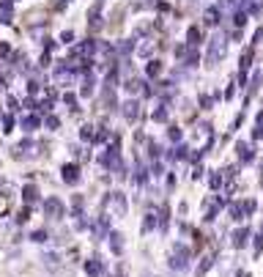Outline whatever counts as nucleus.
<instances>
[{"mask_svg":"<svg viewBox=\"0 0 263 277\" xmlns=\"http://www.w3.org/2000/svg\"><path fill=\"white\" fill-rule=\"evenodd\" d=\"M104 214L115 217V220L126 217V195L124 192H110L107 200H104Z\"/></svg>","mask_w":263,"mask_h":277,"instance_id":"obj_1","label":"nucleus"},{"mask_svg":"<svg viewBox=\"0 0 263 277\" xmlns=\"http://www.w3.org/2000/svg\"><path fill=\"white\" fill-rule=\"evenodd\" d=\"M170 266L178 269V272H184V269L189 266V250H186L184 244H175V250L170 255Z\"/></svg>","mask_w":263,"mask_h":277,"instance_id":"obj_2","label":"nucleus"},{"mask_svg":"<svg viewBox=\"0 0 263 277\" xmlns=\"http://www.w3.org/2000/svg\"><path fill=\"white\" fill-rule=\"evenodd\" d=\"M44 214L50 217V220H61L63 217V203L58 198H47L44 200Z\"/></svg>","mask_w":263,"mask_h":277,"instance_id":"obj_3","label":"nucleus"},{"mask_svg":"<svg viewBox=\"0 0 263 277\" xmlns=\"http://www.w3.org/2000/svg\"><path fill=\"white\" fill-rule=\"evenodd\" d=\"M63 181H66V184H80V168L77 165H63Z\"/></svg>","mask_w":263,"mask_h":277,"instance_id":"obj_4","label":"nucleus"},{"mask_svg":"<svg viewBox=\"0 0 263 277\" xmlns=\"http://www.w3.org/2000/svg\"><path fill=\"white\" fill-rule=\"evenodd\" d=\"M225 55V39L222 36H214L211 39V55H208V61H217V58Z\"/></svg>","mask_w":263,"mask_h":277,"instance_id":"obj_5","label":"nucleus"},{"mask_svg":"<svg viewBox=\"0 0 263 277\" xmlns=\"http://www.w3.org/2000/svg\"><path fill=\"white\" fill-rule=\"evenodd\" d=\"M85 272L91 274V277H99V274L104 272L102 261H99V258H91V261H85Z\"/></svg>","mask_w":263,"mask_h":277,"instance_id":"obj_6","label":"nucleus"},{"mask_svg":"<svg viewBox=\"0 0 263 277\" xmlns=\"http://www.w3.org/2000/svg\"><path fill=\"white\" fill-rule=\"evenodd\" d=\"M124 115H126V121H134L140 115V104L134 102V99H129V102L124 104Z\"/></svg>","mask_w":263,"mask_h":277,"instance_id":"obj_7","label":"nucleus"},{"mask_svg":"<svg viewBox=\"0 0 263 277\" xmlns=\"http://www.w3.org/2000/svg\"><path fill=\"white\" fill-rule=\"evenodd\" d=\"M247 239H249V231H247V228H238V231L233 233V247H244V244H247Z\"/></svg>","mask_w":263,"mask_h":277,"instance_id":"obj_8","label":"nucleus"},{"mask_svg":"<svg viewBox=\"0 0 263 277\" xmlns=\"http://www.w3.org/2000/svg\"><path fill=\"white\" fill-rule=\"evenodd\" d=\"M236 151H238V159H241V162H252V149H249V146L247 143H238L236 146Z\"/></svg>","mask_w":263,"mask_h":277,"instance_id":"obj_9","label":"nucleus"},{"mask_svg":"<svg viewBox=\"0 0 263 277\" xmlns=\"http://www.w3.org/2000/svg\"><path fill=\"white\" fill-rule=\"evenodd\" d=\"M121 239H124L121 233H110V247H113L115 255H121V252H124V241H121Z\"/></svg>","mask_w":263,"mask_h":277,"instance_id":"obj_10","label":"nucleus"},{"mask_svg":"<svg viewBox=\"0 0 263 277\" xmlns=\"http://www.w3.org/2000/svg\"><path fill=\"white\" fill-rule=\"evenodd\" d=\"M0 17L3 22H11V0H0Z\"/></svg>","mask_w":263,"mask_h":277,"instance_id":"obj_11","label":"nucleus"},{"mask_svg":"<svg viewBox=\"0 0 263 277\" xmlns=\"http://www.w3.org/2000/svg\"><path fill=\"white\" fill-rule=\"evenodd\" d=\"M22 198H25L28 203H33V200L39 198V190H36V187H33V184H28L25 190H22Z\"/></svg>","mask_w":263,"mask_h":277,"instance_id":"obj_12","label":"nucleus"},{"mask_svg":"<svg viewBox=\"0 0 263 277\" xmlns=\"http://www.w3.org/2000/svg\"><path fill=\"white\" fill-rule=\"evenodd\" d=\"M241 217H247L244 214V203H233L230 206V220H241Z\"/></svg>","mask_w":263,"mask_h":277,"instance_id":"obj_13","label":"nucleus"},{"mask_svg":"<svg viewBox=\"0 0 263 277\" xmlns=\"http://www.w3.org/2000/svg\"><path fill=\"white\" fill-rule=\"evenodd\" d=\"M156 222H162L159 217H156V211H148V214H145V225H143V228H145V231H151Z\"/></svg>","mask_w":263,"mask_h":277,"instance_id":"obj_14","label":"nucleus"},{"mask_svg":"<svg viewBox=\"0 0 263 277\" xmlns=\"http://www.w3.org/2000/svg\"><path fill=\"white\" fill-rule=\"evenodd\" d=\"M219 22V11L217 9H208L206 11V25H217Z\"/></svg>","mask_w":263,"mask_h":277,"instance_id":"obj_15","label":"nucleus"},{"mask_svg":"<svg viewBox=\"0 0 263 277\" xmlns=\"http://www.w3.org/2000/svg\"><path fill=\"white\" fill-rule=\"evenodd\" d=\"M211 263H214V258H211V255H206V258H203L200 269H197V277H203V274H206L208 269H211Z\"/></svg>","mask_w":263,"mask_h":277,"instance_id":"obj_16","label":"nucleus"},{"mask_svg":"<svg viewBox=\"0 0 263 277\" xmlns=\"http://www.w3.org/2000/svg\"><path fill=\"white\" fill-rule=\"evenodd\" d=\"M249 61H252V50H244V55H241V72H247V69H249Z\"/></svg>","mask_w":263,"mask_h":277,"instance_id":"obj_17","label":"nucleus"},{"mask_svg":"<svg viewBox=\"0 0 263 277\" xmlns=\"http://www.w3.org/2000/svg\"><path fill=\"white\" fill-rule=\"evenodd\" d=\"M186 39H189V44H197V41H200V31H197V28H189Z\"/></svg>","mask_w":263,"mask_h":277,"instance_id":"obj_18","label":"nucleus"},{"mask_svg":"<svg viewBox=\"0 0 263 277\" xmlns=\"http://www.w3.org/2000/svg\"><path fill=\"white\" fill-rule=\"evenodd\" d=\"M22 126H25L28 132H31V129H36V126H39V118H36V115H31V118H25V121H22Z\"/></svg>","mask_w":263,"mask_h":277,"instance_id":"obj_19","label":"nucleus"},{"mask_svg":"<svg viewBox=\"0 0 263 277\" xmlns=\"http://www.w3.org/2000/svg\"><path fill=\"white\" fill-rule=\"evenodd\" d=\"M255 209H258L255 200H244V214H255Z\"/></svg>","mask_w":263,"mask_h":277,"instance_id":"obj_20","label":"nucleus"},{"mask_svg":"<svg viewBox=\"0 0 263 277\" xmlns=\"http://www.w3.org/2000/svg\"><path fill=\"white\" fill-rule=\"evenodd\" d=\"M91 93H93V80L88 77V80L83 82V96H91Z\"/></svg>","mask_w":263,"mask_h":277,"instance_id":"obj_21","label":"nucleus"},{"mask_svg":"<svg viewBox=\"0 0 263 277\" xmlns=\"http://www.w3.org/2000/svg\"><path fill=\"white\" fill-rule=\"evenodd\" d=\"M159 72H162L159 61H151V63H148V74H151V77H154V74H159Z\"/></svg>","mask_w":263,"mask_h":277,"instance_id":"obj_22","label":"nucleus"},{"mask_svg":"<svg viewBox=\"0 0 263 277\" xmlns=\"http://www.w3.org/2000/svg\"><path fill=\"white\" fill-rule=\"evenodd\" d=\"M154 121H167V110H165V107H159V110L154 113Z\"/></svg>","mask_w":263,"mask_h":277,"instance_id":"obj_23","label":"nucleus"},{"mask_svg":"<svg viewBox=\"0 0 263 277\" xmlns=\"http://www.w3.org/2000/svg\"><path fill=\"white\" fill-rule=\"evenodd\" d=\"M260 252H263V233H260L258 239H255V258H258Z\"/></svg>","mask_w":263,"mask_h":277,"instance_id":"obj_24","label":"nucleus"},{"mask_svg":"<svg viewBox=\"0 0 263 277\" xmlns=\"http://www.w3.org/2000/svg\"><path fill=\"white\" fill-rule=\"evenodd\" d=\"M50 236H47V231H36L33 233V241H39V244H42V241H47Z\"/></svg>","mask_w":263,"mask_h":277,"instance_id":"obj_25","label":"nucleus"},{"mask_svg":"<svg viewBox=\"0 0 263 277\" xmlns=\"http://www.w3.org/2000/svg\"><path fill=\"white\" fill-rule=\"evenodd\" d=\"M28 217H31V209H20V214H17V220H20V222H28Z\"/></svg>","mask_w":263,"mask_h":277,"instance_id":"obj_26","label":"nucleus"},{"mask_svg":"<svg viewBox=\"0 0 263 277\" xmlns=\"http://www.w3.org/2000/svg\"><path fill=\"white\" fill-rule=\"evenodd\" d=\"M126 88H129V93H137L140 91V82L137 80H129V82H126Z\"/></svg>","mask_w":263,"mask_h":277,"instance_id":"obj_27","label":"nucleus"},{"mask_svg":"<svg viewBox=\"0 0 263 277\" xmlns=\"http://www.w3.org/2000/svg\"><path fill=\"white\" fill-rule=\"evenodd\" d=\"M3 132H11V126H14V121H11V115H3Z\"/></svg>","mask_w":263,"mask_h":277,"instance_id":"obj_28","label":"nucleus"},{"mask_svg":"<svg viewBox=\"0 0 263 277\" xmlns=\"http://www.w3.org/2000/svg\"><path fill=\"white\" fill-rule=\"evenodd\" d=\"M211 187H214V190H219V187H222V176H217V173L211 176Z\"/></svg>","mask_w":263,"mask_h":277,"instance_id":"obj_29","label":"nucleus"},{"mask_svg":"<svg viewBox=\"0 0 263 277\" xmlns=\"http://www.w3.org/2000/svg\"><path fill=\"white\" fill-rule=\"evenodd\" d=\"M170 140H181V129L178 126H170Z\"/></svg>","mask_w":263,"mask_h":277,"instance_id":"obj_30","label":"nucleus"},{"mask_svg":"<svg viewBox=\"0 0 263 277\" xmlns=\"http://www.w3.org/2000/svg\"><path fill=\"white\" fill-rule=\"evenodd\" d=\"M244 22H247V14H236V25L244 28Z\"/></svg>","mask_w":263,"mask_h":277,"instance_id":"obj_31","label":"nucleus"},{"mask_svg":"<svg viewBox=\"0 0 263 277\" xmlns=\"http://www.w3.org/2000/svg\"><path fill=\"white\" fill-rule=\"evenodd\" d=\"M47 126H50V129L58 126V118H55V115H50V118H47Z\"/></svg>","mask_w":263,"mask_h":277,"instance_id":"obj_32","label":"nucleus"},{"mask_svg":"<svg viewBox=\"0 0 263 277\" xmlns=\"http://www.w3.org/2000/svg\"><path fill=\"white\" fill-rule=\"evenodd\" d=\"M252 137H255V140H260V137H263V126L255 129V132H252Z\"/></svg>","mask_w":263,"mask_h":277,"instance_id":"obj_33","label":"nucleus"},{"mask_svg":"<svg viewBox=\"0 0 263 277\" xmlns=\"http://www.w3.org/2000/svg\"><path fill=\"white\" fill-rule=\"evenodd\" d=\"M3 88H6V77L0 74V91H3Z\"/></svg>","mask_w":263,"mask_h":277,"instance_id":"obj_34","label":"nucleus"},{"mask_svg":"<svg viewBox=\"0 0 263 277\" xmlns=\"http://www.w3.org/2000/svg\"><path fill=\"white\" fill-rule=\"evenodd\" d=\"M258 126H263V110L258 113Z\"/></svg>","mask_w":263,"mask_h":277,"instance_id":"obj_35","label":"nucleus"}]
</instances>
